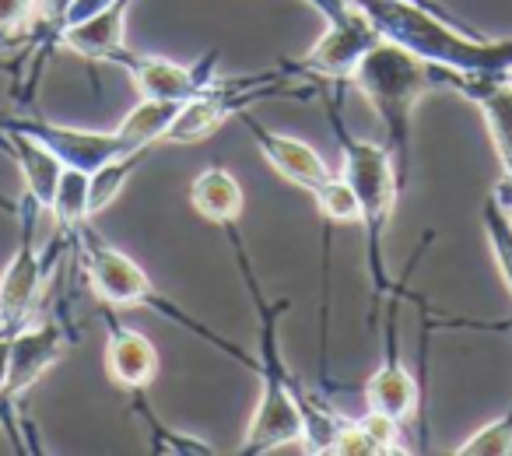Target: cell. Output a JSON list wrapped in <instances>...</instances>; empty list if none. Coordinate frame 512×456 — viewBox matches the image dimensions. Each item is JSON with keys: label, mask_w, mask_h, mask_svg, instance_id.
Listing matches in <instances>:
<instances>
[{"label": "cell", "mask_w": 512, "mask_h": 456, "mask_svg": "<svg viewBox=\"0 0 512 456\" xmlns=\"http://www.w3.org/2000/svg\"><path fill=\"white\" fill-rule=\"evenodd\" d=\"M502 81H509V85H512V67H509V71H505V78Z\"/></svg>", "instance_id": "obj_28"}, {"label": "cell", "mask_w": 512, "mask_h": 456, "mask_svg": "<svg viewBox=\"0 0 512 456\" xmlns=\"http://www.w3.org/2000/svg\"><path fill=\"white\" fill-rule=\"evenodd\" d=\"M130 407H134V414L144 421V428H148L151 453H172V456H214L218 453L211 442L197 439V435L176 432V428L165 425V421L155 414V407L148 404L144 393H130Z\"/></svg>", "instance_id": "obj_19"}, {"label": "cell", "mask_w": 512, "mask_h": 456, "mask_svg": "<svg viewBox=\"0 0 512 456\" xmlns=\"http://www.w3.org/2000/svg\"><path fill=\"white\" fill-rule=\"evenodd\" d=\"M71 239H74V250H78V257H81V267H85L88 288H92V295L106 309L144 306V309H151V313L162 316V320H172L176 327H186L193 337H200V341L214 344V348L225 351L228 358H235L239 365H246L249 372H256V355H246L239 344H232L228 337L214 334L207 323H200L197 316H190L172 299H165V295L155 288V281L148 278V271H144L130 253L109 246L106 239L92 228V221L81 225V228H74Z\"/></svg>", "instance_id": "obj_5"}, {"label": "cell", "mask_w": 512, "mask_h": 456, "mask_svg": "<svg viewBox=\"0 0 512 456\" xmlns=\"http://www.w3.org/2000/svg\"><path fill=\"white\" fill-rule=\"evenodd\" d=\"M232 239L235 264H239L242 285L253 302L256 323H260V344H256V379H260V400L253 407V418L246 425V435L239 442L242 456H264L278 449L299 446L306 453V411H302V386L288 372L285 355H281V320L292 309V299H267L264 285L253 271V257L246 250L239 225L225 228Z\"/></svg>", "instance_id": "obj_1"}, {"label": "cell", "mask_w": 512, "mask_h": 456, "mask_svg": "<svg viewBox=\"0 0 512 456\" xmlns=\"http://www.w3.org/2000/svg\"><path fill=\"white\" fill-rule=\"evenodd\" d=\"M474 81L460 71H449L432 60H421L414 53H407L404 46L379 39L351 71V81L358 92L369 99V106L376 109L379 123H383V144L393 158L397 169L400 190L411 179V137H414V109L428 92H456L467 99Z\"/></svg>", "instance_id": "obj_2"}, {"label": "cell", "mask_w": 512, "mask_h": 456, "mask_svg": "<svg viewBox=\"0 0 512 456\" xmlns=\"http://www.w3.org/2000/svg\"><path fill=\"white\" fill-rule=\"evenodd\" d=\"M484 116V127H488L491 148L498 155V169L502 179L495 183V197L505 207H512V85L509 81H474L467 95Z\"/></svg>", "instance_id": "obj_16"}, {"label": "cell", "mask_w": 512, "mask_h": 456, "mask_svg": "<svg viewBox=\"0 0 512 456\" xmlns=\"http://www.w3.org/2000/svg\"><path fill=\"white\" fill-rule=\"evenodd\" d=\"M39 0H0V43L15 39L22 29L36 22Z\"/></svg>", "instance_id": "obj_24"}, {"label": "cell", "mask_w": 512, "mask_h": 456, "mask_svg": "<svg viewBox=\"0 0 512 456\" xmlns=\"http://www.w3.org/2000/svg\"><path fill=\"white\" fill-rule=\"evenodd\" d=\"M313 200H316V207H320L323 221H327L330 228L334 225H362V204H358L355 190H351V183L341 176V172H334V176H330L327 183L313 193Z\"/></svg>", "instance_id": "obj_22"}, {"label": "cell", "mask_w": 512, "mask_h": 456, "mask_svg": "<svg viewBox=\"0 0 512 456\" xmlns=\"http://www.w3.org/2000/svg\"><path fill=\"white\" fill-rule=\"evenodd\" d=\"M362 397L369 404V411L390 414L400 425L418 418L421 411V383L407 372L397 348V313H390V323H386V334H383V362L365 379Z\"/></svg>", "instance_id": "obj_13"}, {"label": "cell", "mask_w": 512, "mask_h": 456, "mask_svg": "<svg viewBox=\"0 0 512 456\" xmlns=\"http://www.w3.org/2000/svg\"><path fill=\"white\" fill-rule=\"evenodd\" d=\"M509 218H512V207H509Z\"/></svg>", "instance_id": "obj_29"}, {"label": "cell", "mask_w": 512, "mask_h": 456, "mask_svg": "<svg viewBox=\"0 0 512 456\" xmlns=\"http://www.w3.org/2000/svg\"><path fill=\"white\" fill-rule=\"evenodd\" d=\"M46 214H53V225H57L60 232H67V236H71L74 228L95 221L92 218V172L64 165V176H60V186H57V193H53V204Z\"/></svg>", "instance_id": "obj_18"}, {"label": "cell", "mask_w": 512, "mask_h": 456, "mask_svg": "<svg viewBox=\"0 0 512 456\" xmlns=\"http://www.w3.org/2000/svg\"><path fill=\"white\" fill-rule=\"evenodd\" d=\"M456 456H512V407L456 446Z\"/></svg>", "instance_id": "obj_23"}, {"label": "cell", "mask_w": 512, "mask_h": 456, "mask_svg": "<svg viewBox=\"0 0 512 456\" xmlns=\"http://www.w3.org/2000/svg\"><path fill=\"white\" fill-rule=\"evenodd\" d=\"M151 151H155V148L127 151V155L109 158L106 165H99V169L92 172V218H95V214H102L109 204H113L116 197H120L123 186H127L130 179L137 176V169H141V165L148 162Z\"/></svg>", "instance_id": "obj_20"}, {"label": "cell", "mask_w": 512, "mask_h": 456, "mask_svg": "<svg viewBox=\"0 0 512 456\" xmlns=\"http://www.w3.org/2000/svg\"><path fill=\"white\" fill-rule=\"evenodd\" d=\"M0 211H4V214H18V204L4 190H0Z\"/></svg>", "instance_id": "obj_26"}, {"label": "cell", "mask_w": 512, "mask_h": 456, "mask_svg": "<svg viewBox=\"0 0 512 456\" xmlns=\"http://www.w3.org/2000/svg\"><path fill=\"white\" fill-rule=\"evenodd\" d=\"M323 92V81L309 78L299 64H281L271 71L256 74H214L204 92L183 102L172 120L162 144H200L232 116L249 109L253 102L274 99V95H292V99H313Z\"/></svg>", "instance_id": "obj_6"}, {"label": "cell", "mask_w": 512, "mask_h": 456, "mask_svg": "<svg viewBox=\"0 0 512 456\" xmlns=\"http://www.w3.org/2000/svg\"><path fill=\"white\" fill-rule=\"evenodd\" d=\"M379 39L404 46L421 60H432L467 78L502 81L512 67V39H488L463 29L446 8H425L414 0H351Z\"/></svg>", "instance_id": "obj_3"}, {"label": "cell", "mask_w": 512, "mask_h": 456, "mask_svg": "<svg viewBox=\"0 0 512 456\" xmlns=\"http://www.w3.org/2000/svg\"><path fill=\"white\" fill-rule=\"evenodd\" d=\"M0 123L8 127H18L25 134L39 137L46 148H53L60 155L64 165H74V169L95 172L99 165H106L109 158H120L127 151H137V144L123 134V127L116 130H78V127H60V123L46 120V116L25 113V116H11L0 113Z\"/></svg>", "instance_id": "obj_11"}, {"label": "cell", "mask_w": 512, "mask_h": 456, "mask_svg": "<svg viewBox=\"0 0 512 456\" xmlns=\"http://www.w3.org/2000/svg\"><path fill=\"white\" fill-rule=\"evenodd\" d=\"M481 228H484V239H488L491 257H495L498 274H502L505 288L512 295V218H509V207L495 197V190L481 204Z\"/></svg>", "instance_id": "obj_21"}, {"label": "cell", "mask_w": 512, "mask_h": 456, "mask_svg": "<svg viewBox=\"0 0 512 456\" xmlns=\"http://www.w3.org/2000/svg\"><path fill=\"white\" fill-rule=\"evenodd\" d=\"M123 74L130 78V85L137 88L141 99L151 102H190L193 95L204 92L207 81L218 74V50H207L193 64H179V60L158 57V53H134L127 46L123 57L116 60Z\"/></svg>", "instance_id": "obj_10"}, {"label": "cell", "mask_w": 512, "mask_h": 456, "mask_svg": "<svg viewBox=\"0 0 512 456\" xmlns=\"http://www.w3.org/2000/svg\"><path fill=\"white\" fill-rule=\"evenodd\" d=\"M190 204L204 221L228 228V225H239L242 207H246V193H242L239 179H235L228 169L207 165V169H200L197 176H193Z\"/></svg>", "instance_id": "obj_17"}, {"label": "cell", "mask_w": 512, "mask_h": 456, "mask_svg": "<svg viewBox=\"0 0 512 456\" xmlns=\"http://www.w3.org/2000/svg\"><path fill=\"white\" fill-rule=\"evenodd\" d=\"M36 214H43L29 197L18 204V250L11 257L8 271L0 278V334H15L32 320L46 278L53 274V264L64 250H74V239L60 232L50 239L46 250L36 246Z\"/></svg>", "instance_id": "obj_7"}, {"label": "cell", "mask_w": 512, "mask_h": 456, "mask_svg": "<svg viewBox=\"0 0 512 456\" xmlns=\"http://www.w3.org/2000/svg\"><path fill=\"white\" fill-rule=\"evenodd\" d=\"M327 120L334 127L337 148H341V176L348 179L358 204H362V232H365V250H369L372 292H376V299H383V295L397 292L407 281V274H411L407 271L393 285L390 267H386V228H390L400 200L397 169H393V158L386 151V144H372L351 134L337 95H327Z\"/></svg>", "instance_id": "obj_4"}, {"label": "cell", "mask_w": 512, "mask_h": 456, "mask_svg": "<svg viewBox=\"0 0 512 456\" xmlns=\"http://www.w3.org/2000/svg\"><path fill=\"white\" fill-rule=\"evenodd\" d=\"M8 372H11V334H0V393L8 386Z\"/></svg>", "instance_id": "obj_25"}, {"label": "cell", "mask_w": 512, "mask_h": 456, "mask_svg": "<svg viewBox=\"0 0 512 456\" xmlns=\"http://www.w3.org/2000/svg\"><path fill=\"white\" fill-rule=\"evenodd\" d=\"M78 341L74 334V323L67 313L50 316L43 323H25L22 330L11 334V372H8V386L0 393V418L11 414L22 397L67 355V348Z\"/></svg>", "instance_id": "obj_9"}, {"label": "cell", "mask_w": 512, "mask_h": 456, "mask_svg": "<svg viewBox=\"0 0 512 456\" xmlns=\"http://www.w3.org/2000/svg\"><path fill=\"white\" fill-rule=\"evenodd\" d=\"M137 0H109L95 15L74 22L71 29L60 36V50L74 53L92 64H113L127 50V18Z\"/></svg>", "instance_id": "obj_15"}, {"label": "cell", "mask_w": 512, "mask_h": 456, "mask_svg": "<svg viewBox=\"0 0 512 456\" xmlns=\"http://www.w3.org/2000/svg\"><path fill=\"white\" fill-rule=\"evenodd\" d=\"M106 316V372L120 390L127 393H148V386L158 379V369H162V358H158V348L141 334V330H130L116 320L113 313Z\"/></svg>", "instance_id": "obj_14"}, {"label": "cell", "mask_w": 512, "mask_h": 456, "mask_svg": "<svg viewBox=\"0 0 512 456\" xmlns=\"http://www.w3.org/2000/svg\"><path fill=\"white\" fill-rule=\"evenodd\" d=\"M414 4H425V8H442L439 0H414Z\"/></svg>", "instance_id": "obj_27"}, {"label": "cell", "mask_w": 512, "mask_h": 456, "mask_svg": "<svg viewBox=\"0 0 512 456\" xmlns=\"http://www.w3.org/2000/svg\"><path fill=\"white\" fill-rule=\"evenodd\" d=\"M302 4H309L323 18V36L299 60V67L323 85L344 88L358 60L379 43V32L365 22V15L351 0H302Z\"/></svg>", "instance_id": "obj_8"}, {"label": "cell", "mask_w": 512, "mask_h": 456, "mask_svg": "<svg viewBox=\"0 0 512 456\" xmlns=\"http://www.w3.org/2000/svg\"><path fill=\"white\" fill-rule=\"evenodd\" d=\"M235 120H242V127L249 130V137H253V144L260 148V155L267 158V165H271L281 179L299 186V190L316 193L330 176H334L327 158H323L313 144L299 141V137H292V134H281V130H271L267 123L256 120L249 109H242Z\"/></svg>", "instance_id": "obj_12"}]
</instances>
